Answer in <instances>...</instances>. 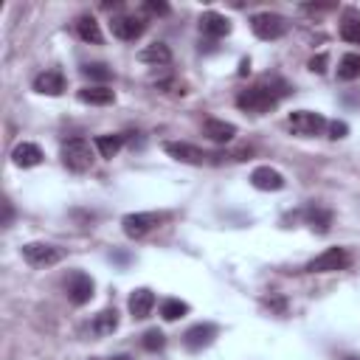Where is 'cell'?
Segmentation results:
<instances>
[{
  "label": "cell",
  "mask_w": 360,
  "mask_h": 360,
  "mask_svg": "<svg viewBox=\"0 0 360 360\" xmlns=\"http://www.w3.org/2000/svg\"><path fill=\"white\" fill-rule=\"evenodd\" d=\"M203 135L214 143H228V141H234L237 127L231 121H223V118H205L203 121Z\"/></svg>",
  "instance_id": "5bb4252c"
},
{
  "label": "cell",
  "mask_w": 360,
  "mask_h": 360,
  "mask_svg": "<svg viewBox=\"0 0 360 360\" xmlns=\"http://www.w3.org/2000/svg\"><path fill=\"white\" fill-rule=\"evenodd\" d=\"M141 346L147 349V352H161V349L166 346V338H164V332H161V329H150V332H143Z\"/></svg>",
  "instance_id": "83f0119b"
},
{
  "label": "cell",
  "mask_w": 360,
  "mask_h": 360,
  "mask_svg": "<svg viewBox=\"0 0 360 360\" xmlns=\"http://www.w3.org/2000/svg\"><path fill=\"white\" fill-rule=\"evenodd\" d=\"M79 102L85 104H113L116 102V93L107 88V85H93V88H82L79 91Z\"/></svg>",
  "instance_id": "7402d4cb"
},
{
  "label": "cell",
  "mask_w": 360,
  "mask_h": 360,
  "mask_svg": "<svg viewBox=\"0 0 360 360\" xmlns=\"http://www.w3.org/2000/svg\"><path fill=\"white\" fill-rule=\"evenodd\" d=\"M304 220H307V226L313 231L329 234V228H332V211L329 208H321V205H313V208L304 211Z\"/></svg>",
  "instance_id": "d6986e66"
},
{
  "label": "cell",
  "mask_w": 360,
  "mask_h": 360,
  "mask_svg": "<svg viewBox=\"0 0 360 360\" xmlns=\"http://www.w3.org/2000/svg\"><path fill=\"white\" fill-rule=\"evenodd\" d=\"M281 93H276L273 88H265V85H256V88H248L237 96V107L245 110V113H253V116H262V113H270L276 104H279Z\"/></svg>",
  "instance_id": "6da1fadb"
},
{
  "label": "cell",
  "mask_w": 360,
  "mask_h": 360,
  "mask_svg": "<svg viewBox=\"0 0 360 360\" xmlns=\"http://www.w3.org/2000/svg\"><path fill=\"white\" fill-rule=\"evenodd\" d=\"M352 265V256L346 248H327L324 253H318L313 262H307V273H338V270H346Z\"/></svg>",
  "instance_id": "5b68a950"
},
{
  "label": "cell",
  "mask_w": 360,
  "mask_h": 360,
  "mask_svg": "<svg viewBox=\"0 0 360 360\" xmlns=\"http://www.w3.org/2000/svg\"><path fill=\"white\" fill-rule=\"evenodd\" d=\"M147 9H150L152 15H169V6H166V3H147Z\"/></svg>",
  "instance_id": "1f68e13d"
},
{
  "label": "cell",
  "mask_w": 360,
  "mask_h": 360,
  "mask_svg": "<svg viewBox=\"0 0 360 360\" xmlns=\"http://www.w3.org/2000/svg\"><path fill=\"white\" fill-rule=\"evenodd\" d=\"M138 59L141 62H147V65H169L172 62V51H169V45H164V42H152V45H147V48H141L138 51Z\"/></svg>",
  "instance_id": "ac0fdd59"
},
{
  "label": "cell",
  "mask_w": 360,
  "mask_h": 360,
  "mask_svg": "<svg viewBox=\"0 0 360 360\" xmlns=\"http://www.w3.org/2000/svg\"><path fill=\"white\" fill-rule=\"evenodd\" d=\"M91 329H93V335H99V338H107V335H113V332L118 329V313H116V307H107V310H102V313L93 318Z\"/></svg>",
  "instance_id": "ffe728a7"
},
{
  "label": "cell",
  "mask_w": 360,
  "mask_h": 360,
  "mask_svg": "<svg viewBox=\"0 0 360 360\" xmlns=\"http://www.w3.org/2000/svg\"><path fill=\"white\" fill-rule=\"evenodd\" d=\"M200 31L211 40H220V37H228L231 34V20L220 12H203L200 15Z\"/></svg>",
  "instance_id": "4fadbf2b"
},
{
  "label": "cell",
  "mask_w": 360,
  "mask_h": 360,
  "mask_svg": "<svg viewBox=\"0 0 360 360\" xmlns=\"http://www.w3.org/2000/svg\"><path fill=\"white\" fill-rule=\"evenodd\" d=\"M127 307H130V315L132 318H147L152 313V307H155V293L147 290V287H138V290H132Z\"/></svg>",
  "instance_id": "2e32d148"
},
{
  "label": "cell",
  "mask_w": 360,
  "mask_h": 360,
  "mask_svg": "<svg viewBox=\"0 0 360 360\" xmlns=\"http://www.w3.org/2000/svg\"><path fill=\"white\" fill-rule=\"evenodd\" d=\"M251 31L259 40H279L287 34V20L276 12H259L251 17Z\"/></svg>",
  "instance_id": "8992f818"
},
{
  "label": "cell",
  "mask_w": 360,
  "mask_h": 360,
  "mask_svg": "<svg viewBox=\"0 0 360 360\" xmlns=\"http://www.w3.org/2000/svg\"><path fill=\"white\" fill-rule=\"evenodd\" d=\"M121 147H124V135H99L96 138V150L107 161H113L121 152Z\"/></svg>",
  "instance_id": "cb8c5ba5"
},
{
  "label": "cell",
  "mask_w": 360,
  "mask_h": 360,
  "mask_svg": "<svg viewBox=\"0 0 360 360\" xmlns=\"http://www.w3.org/2000/svg\"><path fill=\"white\" fill-rule=\"evenodd\" d=\"M34 91L42 96H59V93H65V77L59 70H45V74H40L34 79Z\"/></svg>",
  "instance_id": "e0dca14e"
},
{
  "label": "cell",
  "mask_w": 360,
  "mask_h": 360,
  "mask_svg": "<svg viewBox=\"0 0 360 360\" xmlns=\"http://www.w3.org/2000/svg\"><path fill=\"white\" fill-rule=\"evenodd\" d=\"M287 127L293 130V135H302V138H313V135H321V130H327V118L315 110H293L287 116Z\"/></svg>",
  "instance_id": "277c9868"
},
{
  "label": "cell",
  "mask_w": 360,
  "mask_h": 360,
  "mask_svg": "<svg viewBox=\"0 0 360 360\" xmlns=\"http://www.w3.org/2000/svg\"><path fill=\"white\" fill-rule=\"evenodd\" d=\"M284 175L276 172L273 166H256L251 172V186L259 189V191H281L284 189Z\"/></svg>",
  "instance_id": "7c38bea8"
},
{
  "label": "cell",
  "mask_w": 360,
  "mask_h": 360,
  "mask_svg": "<svg viewBox=\"0 0 360 360\" xmlns=\"http://www.w3.org/2000/svg\"><path fill=\"white\" fill-rule=\"evenodd\" d=\"M164 150L169 158L180 161V164H191V166H203V164H220L223 158L228 155H211L200 147H194V143H186V141H166L164 143Z\"/></svg>",
  "instance_id": "3957f363"
},
{
  "label": "cell",
  "mask_w": 360,
  "mask_h": 360,
  "mask_svg": "<svg viewBox=\"0 0 360 360\" xmlns=\"http://www.w3.org/2000/svg\"><path fill=\"white\" fill-rule=\"evenodd\" d=\"M248 70H251V62H248V59H242V65H240V74L245 77V74H248Z\"/></svg>",
  "instance_id": "d6a6232c"
},
{
  "label": "cell",
  "mask_w": 360,
  "mask_h": 360,
  "mask_svg": "<svg viewBox=\"0 0 360 360\" xmlns=\"http://www.w3.org/2000/svg\"><path fill=\"white\" fill-rule=\"evenodd\" d=\"M360 77V54H343L338 62V79L341 82H352Z\"/></svg>",
  "instance_id": "603a6c76"
},
{
  "label": "cell",
  "mask_w": 360,
  "mask_h": 360,
  "mask_svg": "<svg viewBox=\"0 0 360 360\" xmlns=\"http://www.w3.org/2000/svg\"><path fill=\"white\" fill-rule=\"evenodd\" d=\"M341 37L346 40V42H360V15L357 12H346L343 15V20H341Z\"/></svg>",
  "instance_id": "d4e9b609"
},
{
  "label": "cell",
  "mask_w": 360,
  "mask_h": 360,
  "mask_svg": "<svg viewBox=\"0 0 360 360\" xmlns=\"http://www.w3.org/2000/svg\"><path fill=\"white\" fill-rule=\"evenodd\" d=\"M265 304H267L270 310H276L279 315H284V313H287V302H284L281 296H270V299H265Z\"/></svg>",
  "instance_id": "f1b7e54d"
},
{
  "label": "cell",
  "mask_w": 360,
  "mask_h": 360,
  "mask_svg": "<svg viewBox=\"0 0 360 360\" xmlns=\"http://www.w3.org/2000/svg\"><path fill=\"white\" fill-rule=\"evenodd\" d=\"M310 70H313V74H324V70H327V54L313 56L310 59Z\"/></svg>",
  "instance_id": "f546056e"
},
{
  "label": "cell",
  "mask_w": 360,
  "mask_h": 360,
  "mask_svg": "<svg viewBox=\"0 0 360 360\" xmlns=\"http://www.w3.org/2000/svg\"><path fill=\"white\" fill-rule=\"evenodd\" d=\"M161 223L158 214H150V211H141V214H127V217L121 220V228L130 240H141V237H147L155 226Z\"/></svg>",
  "instance_id": "9c48e42d"
},
{
  "label": "cell",
  "mask_w": 360,
  "mask_h": 360,
  "mask_svg": "<svg viewBox=\"0 0 360 360\" xmlns=\"http://www.w3.org/2000/svg\"><path fill=\"white\" fill-rule=\"evenodd\" d=\"M62 248L56 245H48V242H29L23 245V259L31 265V267H51L62 259Z\"/></svg>",
  "instance_id": "ba28073f"
},
{
  "label": "cell",
  "mask_w": 360,
  "mask_h": 360,
  "mask_svg": "<svg viewBox=\"0 0 360 360\" xmlns=\"http://www.w3.org/2000/svg\"><path fill=\"white\" fill-rule=\"evenodd\" d=\"M346 132H349L346 121H332L329 124V138H346Z\"/></svg>",
  "instance_id": "4dcf8cb0"
},
{
  "label": "cell",
  "mask_w": 360,
  "mask_h": 360,
  "mask_svg": "<svg viewBox=\"0 0 360 360\" xmlns=\"http://www.w3.org/2000/svg\"><path fill=\"white\" fill-rule=\"evenodd\" d=\"M77 34H79L85 42H91V45H102V42H104V34H102L96 17H91V15H82V17L77 20Z\"/></svg>",
  "instance_id": "44dd1931"
},
{
  "label": "cell",
  "mask_w": 360,
  "mask_h": 360,
  "mask_svg": "<svg viewBox=\"0 0 360 360\" xmlns=\"http://www.w3.org/2000/svg\"><path fill=\"white\" fill-rule=\"evenodd\" d=\"M65 290H68V299H70V302H74L77 307H82V304H88V302L93 299L96 284H93V279H91L88 273L74 270V273L68 276V281H65Z\"/></svg>",
  "instance_id": "52a82bcc"
},
{
  "label": "cell",
  "mask_w": 360,
  "mask_h": 360,
  "mask_svg": "<svg viewBox=\"0 0 360 360\" xmlns=\"http://www.w3.org/2000/svg\"><path fill=\"white\" fill-rule=\"evenodd\" d=\"M110 31H113V37H118L124 42H132L147 31V23H143V17H135V15H118V17H113Z\"/></svg>",
  "instance_id": "30bf717a"
},
{
  "label": "cell",
  "mask_w": 360,
  "mask_h": 360,
  "mask_svg": "<svg viewBox=\"0 0 360 360\" xmlns=\"http://www.w3.org/2000/svg\"><path fill=\"white\" fill-rule=\"evenodd\" d=\"M189 313V304L186 302H180V299H166L164 304H161V315H164V321H178V318H183Z\"/></svg>",
  "instance_id": "484cf974"
},
{
  "label": "cell",
  "mask_w": 360,
  "mask_h": 360,
  "mask_svg": "<svg viewBox=\"0 0 360 360\" xmlns=\"http://www.w3.org/2000/svg\"><path fill=\"white\" fill-rule=\"evenodd\" d=\"M214 338H217V327L214 324H194L186 335H183V346L189 352H203L205 346L214 343Z\"/></svg>",
  "instance_id": "8fae6325"
},
{
  "label": "cell",
  "mask_w": 360,
  "mask_h": 360,
  "mask_svg": "<svg viewBox=\"0 0 360 360\" xmlns=\"http://www.w3.org/2000/svg\"><path fill=\"white\" fill-rule=\"evenodd\" d=\"M42 150L37 147V143H31V141H23V143H17L15 147V152H12V161H15V166H20V169H31V166H40L42 164Z\"/></svg>",
  "instance_id": "9a60e30c"
},
{
  "label": "cell",
  "mask_w": 360,
  "mask_h": 360,
  "mask_svg": "<svg viewBox=\"0 0 360 360\" xmlns=\"http://www.w3.org/2000/svg\"><path fill=\"white\" fill-rule=\"evenodd\" d=\"M93 147L85 141V138H70L62 143V164L70 169V172H91L93 169Z\"/></svg>",
  "instance_id": "7a4b0ae2"
},
{
  "label": "cell",
  "mask_w": 360,
  "mask_h": 360,
  "mask_svg": "<svg viewBox=\"0 0 360 360\" xmlns=\"http://www.w3.org/2000/svg\"><path fill=\"white\" fill-rule=\"evenodd\" d=\"M82 74H85L91 82H102V85L113 79V70H110L104 62H91V65H85V68H82Z\"/></svg>",
  "instance_id": "4316f807"
}]
</instances>
